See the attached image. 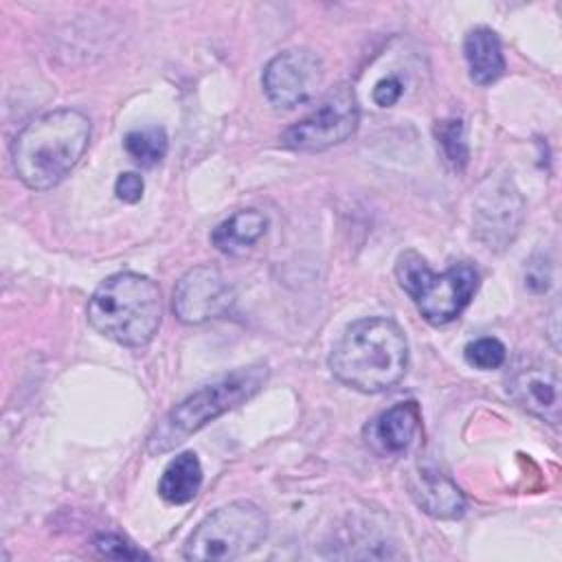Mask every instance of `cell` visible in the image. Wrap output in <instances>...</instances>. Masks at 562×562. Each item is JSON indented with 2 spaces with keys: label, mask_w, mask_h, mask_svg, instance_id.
<instances>
[{
  "label": "cell",
  "mask_w": 562,
  "mask_h": 562,
  "mask_svg": "<svg viewBox=\"0 0 562 562\" xmlns=\"http://www.w3.org/2000/svg\"><path fill=\"white\" fill-rule=\"evenodd\" d=\"M408 367V342L402 327L384 316L351 323L329 353L338 382L360 393H382L395 386Z\"/></svg>",
  "instance_id": "cell-1"
},
{
  "label": "cell",
  "mask_w": 562,
  "mask_h": 562,
  "mask_svg": "<svg viewBox=\"0 0 562 562\" xmlns=\"http://www.w3.org/2000/svg\"><path fill=\"white\" fill-rule=\"evenodd\" d=\"M90 143V119L72 108L46 112L26 123L13 145L15 176L35 191L59 184L79 162Z\"/></svg>",
  "instance_id": "cell-2"
},
{
  "label": "cell",
  "mask_w": 562,
  "mask_h": 562,
  "mask_svg": "<svg viewBox=\"0 0 562 562\" xmlns=\"http://www.w3.org/2000/svg\"><path fill=\"white\" fill-rule=\"evenodd\" d=\"M88 321L105 338L123 347H145L160 327L158 285L138 272H116L99 283L88 301Z\"/></svg>",
  "instance_id": "cell-3"
},
{
  "label": "cell",
  "mask_w": 562,
  "mask_h": 562,
  "mask_svg": "<svg viewBox=\"0 0 562 562\" xmlns=\"http://www.w3.org/2000/svg\"><path fill=\"white\" fill-rule=\"evenodd\" d=\"M266 378L268 367L257 362L239 367L200 386L198 391L187 395L178 406H173L167 413V417L154 428V432L147 439L149 454H160L176 448L193 432L204 428L209 422L237 408L263 386Z\"/></svg>",
  "instance_id": "cell-4"
},
{
  "label": "cell",
  "mask_w": 562,
  "mask_h": 562,
  "mask_svg": "<svg viewBox=\"0 0 562 562\" xmlns=\"http://www.w3.org/2000/svg\"><path fill=\"white\" fill-rule=\"evenodd\" d=\"M395 277L417 312L432 325L457 321L479 288V272L470 263H452L437 274L415 250H406L397 257Z\"/></svg>",
  "instance_id": "cell-5"
},
{
  "label": "cell",
  "mask_w": 562,
  "mask_h": 562,
  "mask_svg": "<svg viewBox=\"0 0 562 562\" xmlns=\"http://www.w3.org/2000/svg\"><path fill=\"white\" fill-rule=\"evenodd\" d=\"M268 536V518L250 501H233L211 512L187 538L182 555L198 562H226L252 553Z\"/></svg>",
  "instance_id": "cell-6"
},
{
  "label": "cell",
  "mask_w": 562,
  "mask_h": 562,
  "mask_svg": "<svg viewBox=\"0 0 562 562\" xmlns=\"http://www.w3.org/2000/svg\"><path fill=\"white\" fill-rule=\"evenodd\" d=\"M360 121L356 94L349 86L334 88L316 110L281 134V145L294 151H323L347 140Z\"/></svg>",
  "instance_id": "cell-7"
},
{
  "label": "cell",
  "mask_w": 562,
  "mask_h": 562,
  "mask_svg": "<svg viewBox=\"0 0 562 562\" xmlns=\"http://www.w3.org/2000/svg\"><path fill=\"white\" fill-rule=\"evenodd\" d=\"M323 81V64L307 48H288L274 55L261 75L268 101L279 110H292L312 99Z\"/></svg>",
  "instance_id": "cell-8"
},
{
  "label": "cell",
  "mask_w": 562,
  "mask_h": 562,
  "mask_svg": "<svg viewBox=\"0 0 562 562\" xmlns=\"http://www.w3.org/2000/svg\"><path fill=\"white\" fill-rule=\"evenodd\" d=\"M522 198L512 180H487L474 204V235L490 250L509 246L522 224Z\"/></svg>",
  "instance_id": "cell-9"
},
{
  "label": "cell",
  "mask_w": 562,
  "mask_h": 562,
  "mask_svg": "<svg viewBox=\"0 0 562 562\" xmlns=\"http://www.w3.org/2000/svg\"><path fill=\"white\" fill-rule=\"evenodd\" d=\"M235 294L215 266L187 270L173 288V314L187 325H202L220 318L233 305Z\"/></svg>",
  "instance_id": "cell-10"
},
{
  "label": "cell",
  "mask_w": 562,
  "mask_h": 562,
  "mask_svg": "<svg viewBox=\"0 0 562 562\" xmlns=\"http://www.w3.org/2000/svg\"><path fill=\"white\" fill-rule=\"evenodd\" d=\"M509 397L529 415L558 426L560 422V375L549 362H525L507 380Z\"/></svg>",
  "instance_id": "cell-11"
},
{
  "label": "cell",
  "mask_w": 562,
  "mask_h": 562,
  "mask_svg": "<svg viewBox=\"0 0 562 562\" xmlns=\"http://www.w3.org/2000/svg\"><path fill=\"white\" fill-rule=\"evenodd\" d=\"M419 419L417 402H397L367 424L364 441L380 457H402L415 441Z\"/></svg>",
  "instance_id": "cell-12"
},
{
  "label": "cell",
  "mask_w": 562,
  "mask_h": 562,
  "mask_svg": "<svg viewBox=\"0 0 562 562\" xmlns=\"http://www.w3.org/2000/svg\"><path fill=\"white\" fill-rule=\"evenodd\" d=\"M411 494L415 503L432 518L454 520L465 512L463 492L441 472L432 468H419L411 479Z\"/></svg>",
  "instance_id": "cell-13"
},
{
  "label": "cell",
  "mask_w": 562,
  "mask_h": 562,
  "mask_svg": "<svg viewBox=\"0 0 562 562\" xmlns=\"http://www.w3.org/2000/svg\"><path fill=\"white\" fill-rule=\"evenodd\" d=\"M268 228V217L257 209H241L226 217L211 233V244L231 257H239L250 250Z\"/></svg>",
  "instance_id": "cell-14"
},
{
  "label": "cell",
  "mask_w": 562,
  "mask_h": 562,
  "mask_svg": "<svg viewBox=\"0 0 562 562\" xmlns=\"http://www.w3.org/2000/svg\"><path fill=\"white\" fill-rule=\"evenodd\" d=\"M463 55H465V61H468L470 79L479 86L494 83L505 70V57H503L501 40L487 26L472 29L465 35Z\"/></svg>",
  "instance_id": "cell-15"
},
{
  "label": "cell",
  "mask_w": 562,
  "mask_h": 562,
  "mask_svg": "<svg viewBox=\"0 0 562 562\" xmlns=\"http://www.w3.org/2000/svg\"><path fill=\"white\" fill-rule=\"evenodd\" d=\"M202 487V465L195 452L176 454L162 470L158 494L171 505L191 503Z\"/></svg>",
  "instance_id": "cell-16"
},
{
  "label": "cell",
  "mask_w": 562,
  "mask_h": 562,
  "mask_svg": "<svg viewBox=\"0 0 562 562\" xmlns=\"http://www.w3.org/2000/svg\"><path fill=\"white\" fill-rule=\"evenodd\" d=\"M123 147L140 167H154L165 158L169 149V138L162 127L147 125L127 132L123 138Z\"/></svg>",
  "instance_id": "cell-17"
},
{
  "label": "cell",
  "mask_w": 562,
  "mask_h": 562,
  "mask_svg": "<svg viewBox=\"0 0 562 562\" xmlns=\"http://www.w3.org/2000/svg\"><path fill=\"white\" fill-rule=\"evenodd\" d=\"M437 140L439 147L446 156V160L450 165H454L457 169L468 165L470 158V149H468V140H465V127L461 119H446L437 125Z\"/></svg>",
  "instance_id": "cell-18"
},
{
  "label": "cell",
  "mask_w": 562,
  "mask_h": 562,
  "mask_svg": "<svg viewBox=\"0 0 562 562\" xmlns=\"http://www.w3.org/2000/svg\"><path fill=\"white\" fill-rule=\"evenodd\" d=\"M463 356H465L468 364H472L474 369L492 371V369H498V367L505 364L507 349L498 338L483 336V338L470 340L463 349Z\"/></svg>",
  "instance_id": "cell-19"
},
{
  "label": "cell",
  "mask_w": 562,
  "mask_h": 562,
  "mask_svg": "<svg viewBox=\"0 0 562 562\" xmlns=\"http://www.w3.org/2000/svg\"><path fill=\"white\" fill-rule=\"evenodd\" d=\"M94 547L101 555L108 558H116V560H140V558H149L145 551L136 549L134 544H130L125 538L116 536V533H99L94 538Z\"/></svg>",
  "instance_id": "cell-20"
},
{
  "label": "cell",
  "mask_w": 562,
  "mask_h": 562,
  "mask_svg": "<svg viewBox=\"0 0 562 562\" xmlns=\"http://www.w3.org/2000/svg\"><path fill=\"white\" fill-rule=\"evenodd\" d=\"M143 191H145V182L138 173L134 171H125L116 178L114 182V193L121 202H127V204H136L140 198H143Z\"/></svg>",
  "instance_id": "cell-21"
},
{
  "label": "cell",
  "mask_w": 562,
  "mask_h": 562,
  "mask_svg": "<svg viewBox=\"0 0 562 562\" xmlns=\"http://www.w3.org/2000/svg\"><path fill=\"white\" fill-rule=\"evenodd\" d=\"M404 88H402V81L395 77V75H389V77H382L375 88H373V101L380 105V108H391L400 101Z\"/></svg>",
  "instance_id": "cell-22"
},
{
  "label": "cell",
  "mask_w": 562,
  "mask_h": 562,
  "mask_svg": "<svg viewBox=\"0 0 562 562\" xmlns=\"http://www.w3.org/2000/svg\"><path fill=\"white\" fill-rule=\"evenodd\" d=\"M525 281H527V285H529L533 292H544L547 285H549V272H547L544 261H540V263L531 261L529 268H527Z\"/></svg>",
  "instance_id": "cell-23"
}]
</instances>
